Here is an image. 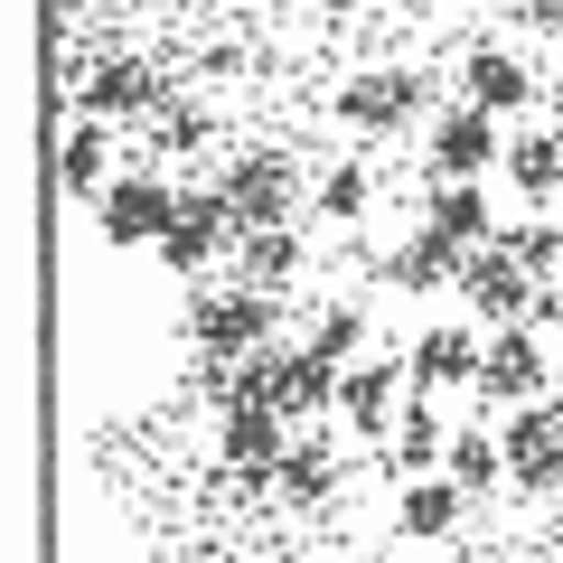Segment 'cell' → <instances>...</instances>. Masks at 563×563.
<instances>
[{"label": "cell", "mask_w": 563, "mask_h": 563, "mask_svg": "<svg viewBox=\"0 0 563 563\" xmlns=\"http://www.w3.org/2000/svg\"><path fill=\"white\" fill-rule=\"evenodd\" d=\"M461 507H470V488L451 479V470H432V479H404V498H395V536H404V544H451V536H461Z\"/></svg>", "instance_id": "obj_14"}, {"label": "cell", "mask_w": 563, "mask_h": 563, "mask_svg": "<svg viewBox=\"0 0 563 563\" xmlns=\"http://www.w3.org/2000/svg\"><path fill=\"white\" fill-rule=\"evenodd\" d=\"M461 95L479 103V113H498V122H507V113H526L544 85H536V66H526L517 47H470V57H461Z\"/></svg>", "instance_id": "obj_13"}, {"label": "cell", "mask_w": 563, "mask_h": 563, "mask_svg": "<svg viewBox=\"0 0 563 563\" xmlns=\"http://www.w3.org/2000/svg\"><path fill=\"white\" fill-rule=\"evenodd\" d=\"M498 161H507L498 113H479V103H451V113H432V169H442V179H488Z\"/></svg>", "instance_id": "obj_8"}, {"label": "cell", "mask_w": 563, "mask_h": 563, "mask_svg": "<svg viewBox=\"0 0 563 563\" xmlns=\"http://www.w3.org/2000/svg\"><path fill=\"white\" fill-rule=\"evenodd\" d=\"M432 461H451V432H442V404L413 395L395 413V479H432Z\"/></svg>", "instance_id": "obj_17"}, {"label": "cell", "mask_w": 563, "mask_h": 563, "mask_svg": "<svg viewBox=\"0 0 563 563\" xmlns=\"http://www.w3.org/2000/svg\"><path fill=\"white\" fill-rule=\"evenodd\" d=\"M498 442H507V479H517V488H563V404L554 395L517 404Z\"/></svg>", "instance_id": "obj_5"}, {"label": "cell", "mask_w": 563, "mask_h": 563, "mask_svg": "<svg viewBox=\"0 0 563 563\" xmlns=\"http://www.w3.org/2000/svg\"><path fill=\"white\" fill-rule=\"evenodd\" d=\"M544 103H554V132H563V76H554V95H544Z\"/></svg>", "instance_id": "obj_29"}, {"label": "cell", "mask_w": 563, "mask_h": 563, "mask_svg": "<svg viewBox=\"0 0 563 563\" xmlns=\"http://www.w3.org/2000/svg\"><path fill=\"white\" fill-rule=\"evenodd\" d=\"M85 122H151L169 103V85H161V66H141V57H113V66H95V76H85Z\"/></svg>", "instance_id": "obj_12"}, {"label": "cell", "mask_w": 563, "mask_h": 563, "mask_svg": "<svg viewBox=\"0 0 563 563\" xmlns=\"http://www.w3.org/2000/svg\"><path fill=\"white\" fill-rule=\"evenodd\" d=\"M151 122H161V141H169V151H198V141L217 132V122H207L198 103H161V113H151Z\"/></svg>", "instance_id": "obj_27"}, {"label": "cell", "mask_w": 563, "mask_h": 563, "mask_svg": "<svg viewBox=\"0 0 563 563\" xmlns=\"http://www.w3.org/2000/svg\"><path fill=\"white\" fill-rule=\"evenodd\" d=\"M273 488H282L291 507H320L329 488H339V451H329V442H291V461L273 470Z\"/></svg>", "instance_id": "obj_22"}, {"label": "cell", "mask_w": 563, "mask_h": 563, "mask_svg": "<svg viewBox=\"0 0 563 563\" xmlns=\"http://www.w3.org/2000/svg\"><path fill=\"white\" fill-rule=\"evenodd\" d=\"M217 198L235 207L244 235H263V225H291V198H301V179H291V161H282V151H244V161L217 179Z\"/></svg>", "instance_id": "obj_4"}, {"label": "cell", "mask_w": 563, "mask_h": 563, "mask_svg": "<svg viewBox=\"0 0 563 563\" xmlns=\"http://www.w3.org/2000/svg\"><path fill=\"white\" fill-rule=\"evenodd\" d=\"M461 291H470V310H479V320H498V329H517L526 310H536V273H526L507 244H479V254L461 263Z\"/></svg>", "instance_id": "obj_9"}, {"label": "cell", "mask_w": 563, "mask_h": 563, "mask_svg": "<svg viewBox=\"0 0 563 563\" xmlns=\"http://www.w3.org/2000/svg\"><path fill=\"white\" fill-rule=\"evenodd\" d=\"M217 451L244 470V479H273V470L291 461V442H282V413H273V404H225V422H217Z\"/></svg>", "instance_id": "obj_15"}, {"label": "cell", "mask_w": 563, "mask_h": 563, "mask_svg": "<svg viewBox=\"0 0 563 563\" xmlns=\"http://www.w3.org/2000/svg\"><path fill=\"white\" fill-rule=\"evenodd\" d=\"M517 20H536L544 38H563V0H517Z\"/></svg>", "instance_id": "obj_28"}, {"label": "cell", "mask_w": 563, "mask_h": 563, "mask_svg": "<svg viewBox=\"0 0 563 563\" xmlns=\"http://www.w3.org/2000/svg\"><path fill=\"white\" fill-rule=\"evenodd\" d=\"M366 207H376V179H366V161H339V169H329V179H320V217H366Z\"/></svg>", "instance_id": "obj_25"}, {"label": "cell", "mask_w": 563, "mask_h": 563, "mask_svg": "<svg viewBox=\"0 0 563 563\" xmlns=\"http://www.w3.org/2000/svg\"><path fill=\"white\" fill-rule=\"evenodd\" d=\"M479 404H498V413H517V404H544L554 395V366H544L536 329H488V357H479V385H470Z\"/></svg>", "instance_id": "obj_3"}, {"label": "cell", "mask_w": 563, "mask_h": 563, "mask_svg": "<svg viewBox=\"0 0 563 563\" xmlns=\"http://www.w3.org/2000/svg\"><path fill=\"white\" fill-rule=\"evenodd\" d=\"M442 470L470 488V498H488V488L507 479V442H498V432H451V461Z\"/></svg>", "instance_id": "obj_23"}, {"label": "cell", "mask_w": 563, "mask_h": 563, "mask_svg": "<svg viewBox=\"0 0 563 563\" xmlns=\"http://www.w3.org/2000/svg\"><path fill=\"white\" fill-rule=\"evenodd\" d=\"M357 347H366V320H357V310H339V301L310 310V357H329V366L347 376V366H357Z\"/></svg>", "instance_id": "obj_24"}, {"label": "cell", "mask_w": 563, "mask_h": 563, "mask_svg": "<svg viewBox=\"0 0 563 563\" xmlns=\"http://www.w3.org/2000/svg\"><path fill=\"white\" fill-rule=\"evenodd\" d=\"M498 169L517 179V198H554L563 188V132H517Z\"/></svg>", "instance_id": "obj_21"}, {"label": "cell", "mask_w": 563, "mask_h": 563, "mask_svg": "<svg viewBox=\"0 0 563 563\" xmlns=\"http://www.w3.org/2000/svg\"><path fill=\"white\" fill-rule=\"evenodd\" d=\"M461 563H488V554H461Z\"/></svg>", "instance_id": "obj_31"}, {"label": "cell", "mask_w": 563, "mask_h": 563, "mask_svg": "<svg viewBox=\"0 0 563 563\" xmlns=\"http://www.w3.org/2000/svg\"><path fill=\"white\" fill-rule=\"evenodd\" d=\"M422 103H432L422 76H404V66H366V76L339 95V122H347V132H404V122H422Z\"/></svg>", "instance_id": "obj_6"}, {"label": "cell", "mask_w": 563, "mask_h": 563, "mask_svg": "<svg viewBox=\"0 0 563 563\" xmlns=\"http://www.w3.org/2000/svg\"><path fill=\"white\" fill-rule=\"evenodd\" d=\"M404 404H413V366H404V357H357V366L339 376V413L357 422L366 442H376V432L404 413Z\"/></svg>", "instance_id": "obj_11"}, {"label": "cell", "mask_w": 563, "mask_h": 563, "mask_svg": "<svg viewBox=\"0 0 563 563\" xmlns=\"http://www.w3.org/2000/svg\"><path fill=\"white\" fill-rule=\"evenodd\" d=\"M498 244H507V254H517V263H526V273H536V282H544V273H554V263H563V225H507Z\"/></svg>", "instance_id": "obj_26"}, {"label": "cell", "mask_w": 563, "mask_h": 563, "mask_svg": "<svg viewBox=\"0 0 563 563\" xmlns=\"http://www.w3.org/2000/svg\"><path fill=\"white\" fill-rule=\"evenodd\" d=\"M479 357H488V339L470 320H432L404 366H413V395H451V385H479Z\"/></svg>", "instance_id": "obj_10"}, {"label": "cell", "mask_w": 563, "mask_h": 563, "mask_svg": "<svg viewBox=\"0 0 563 563\" xmlns=\"http://www.w3.org/2000/svg\"><path fill=\"white\" fill-rule=\"evenodd\" d=\"M235 235H244L235 207H225L217 188H188V198H179V225L161 235V263H169V273H207V263H217Z\"/></svg>", "instance_id": "obj_7"}, {"label": "cell", "mask_w": 563, "mask_h": 563, "mask_svg": "<svg viewBox=\"0 0 563 563\" xmlns=\"http://www.w3.org/2000/svg\"><path fill=\"white\" fill-rule=\"evenodd\" d=\"M188 563H225V554H217V544H198V554H188Z\"/></svg>", "instance_id": "obj_30"}, {"label": "cell", "mask_w": 563, "mask_h": 563, "mask_svg": "<svg viewBox=\"0 0 563 563\" xmlns=\"http://www.w3.org/2000/svg\"><path fill=\"white\" fill-rule=\"evenodd\" d=\"M188 339H198V357L207 366H225V357H263L273 347V291H198L188 301Z\"/></svg>", "instance_id": "obj_1"}, {"label": "cell", "mask_w": 563, "mask_h": 563, "mask_svg": "<svg viewBox=\"0 0 563 563\" xmlns=\"http://www.w3.org/2000/svg\"><path fill=\"white\" fill-rule=\"evenodd\" d=\"M57 188H76V198H103L113 188V141H103V122H76L57 141Z\"/></svg>", "instance_id": "obj_18"}, {"label": "cell", "mask_w": 563, "mask_h": 563, "mask_svg": "<svg viewBox=\"0 0 563 563\" xmlns=\"http://www.w3.org/2000/svg\"><path fill=\"white\" fill-rule=\"evenodd\" d=\"M235 273H244V291H282V282L301 273V244H291V225H263V235H235Z\"/></svg>", "instance_id": "obj_20"}, {"label": "cell", "mask_w": 563, "mask_h": 563, "mask_svg": "<svg viewBox=\"0 0 563 563\" xmlns=\"http://www.w3.org/2000/svg\"><path fill=\"white\" fill-rule=\"evenodd\" d=\"M95 225H103V244H122V254H161V235L179 225V188L161 179V169H122L113 188L95 198Z\"/></svg>", "instance_id": "obj_2"}, {"label": "cell", "mask_w": 563, "mask_h": 563, "mask_svg": "<svg viewBox=\"0 0 563 563\" xmlns=\"http://www.w3.org/2000/svg\"><path fill=\"white\" fill-rule=\"evenodd\" d=\"M461 244H451V235H432V225H422V235L413 244H404V254L395 263H385V282H404V291H442V282H461Z\"/></svg>", "instance_id": "obj_19"}, {"label": "cell", "mask_w": 563, "mask_h": 563, "mask_svg": "<svg viewBox=\"0 0 563 563\" xmlns=\"http://www.w3.org/2000/svg\"><path fill=\"white\" fill-rule=\"evenodd\" d=\"M432 235H451L461 254L498 244V207H488V188L479 179H432Z\"/></svg>", "instance_id": "obj_16"}]
</instances>
